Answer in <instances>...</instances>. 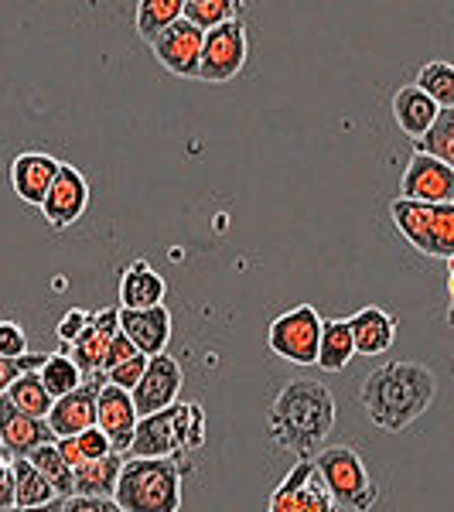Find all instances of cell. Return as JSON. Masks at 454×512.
<instances>
[{"label":"cell","instance_id":"cell-17","mask_svg":"<svg viewBox=\"0 0 454 512\" xmlns=\"http://www.w3.org/2000/svg\"><path fill=\"white\" fill-rule=\"evenodd\" d=\"M0 441H4V448L11 451L14 461V458H28L31 451L45 448V444H55L59 437L52 434L48 420L21 414L7 396H0Z\"/></svg>","mask_w":454,"mask_h":512},{"label":"cell","instance_id":"cell-45","mask_svg":"<svg viewBox=\"0 0 454 512\" xmlns=\"http://www.w3.org/2000/svg\"><path fill=\"white\" fill-rule=\"evenodd\" d=\"M444 263H448V274L454 277V256H448V260H444Z\"/></svg>","mask_w":454,"mask_h":512},{"label":"cell","instance_id":"cell-7","mask_svg":"<svg viewBox=\"0 0 454 512\" xmlns=\"http://www.w3.org/2000/svg\"><path fill=\"white\" fill-rule=\"evenodd\" d=\"M321 328L325 321L311 304H297L277 315L267 328V349L294 366H318L321 349Z\"/></svg>","mask_w":454,"mask_h":512},{"label":"cell","instance_id":"cell-39","mask_svg":"<svg viewBox=\"0 0 454 512\" xmlns=\"http://www.w3.org/2000/svg\"><path fill=\"white\" fill-rule=\"evenodd\" d=\"M89 325H93L99 335L117 338L120 335V308H99V311H93V321H89Z\"/></svg>","mask_w":454,"mask_h":512},{"label":"cell","instance_id":"cell-30","mask_svg":"<svg viewBox=\"0 0 454 512\" xmlns=\"http://www.w3.org/2000/svg\"><path fill=\"white\" fill-rule=\"evenodd\" d=\"M414 86L424 89L441 110H454V62L434 59V62L420 65Z\"/></svg>","mask_w":454,"mask_h":512},{"label":"cell","instance_id":"cell-40","mask_svg":"<svg viewBox=\"0 0 454 512\" xmlns=\"http://www.w3.org/2000/svg\"><path fill=\"white\" fill-rule=\"evenodd\" d=\"M14 509V472L11 461H0V512Z\"/></svg>","mask_w":454,"mask_h":512},{"label":"cell","instance_id":"cell-25","mask_svg":"<svg viewBox=\"0 0 454 512\" xmlns=\"http://www.w3.org/2000/svg\"><path fill=\"white\" fill-rule=\"evenodd\" d=\"M181 14H185V0H140L134 7V28L147 45H154L171 24L181 21Z\"/></svg>","mask_w":454,"mask_h":512},{"label":"cell","instance_id":"cell-8","mask_svg":"<svg viewBox=\"0 0 454 512\" xmlns=\"http://www.w3.org/2000/svg\"><path fill=\"white\" fill-rule=\"evenodd\" d=\"M246 55H250V38H246V21L236 18L229 24L205 31L202 65H198V79L202 82H229L243 72Z\"/></svg>","mask_w":454,"mask_h":512},{"label":"cell","instance_id":"cell-10","mask_svg":"<svg viewBox=\"0 0 454 512\" xmlns=\"http://www.w3.org/2000/svg\"><path fill=\"white\" fill-rule=\"evenodd\" d=\"M400 198L417 205H448L454 202V168L431 154L414 151L407 161V171L400 178Z\"/></svg>","mask_w":454,"mask_h":512},{"label":"cell","instance_id":"cell-32","mask_svg":"<svg viewBox=\"0 0 454 512\" xmlns=\"http://www.w3.org/2000/svg\"><path fill=\"white\" fill-rule=\"evenodd\" d=\"M59 451L72 468H79V465H86V461H99V458H106V454H113V444L99 427H89V431H82L79 437H62Z\"/></svg>","mask_w":454,"mask_h":512},{"label":"cell","instance_id":"cell-15","mask_svg":"<svg viewBox=\"0 0 454 512\" xmlns=\"http://www.w3.org/2000/svg\"><path fill=\"white\" fill-rule=\"evenodd\" d=\"M106 376H89L76 393L55 400L52 414H48V427L59 437H79L82 431L96 427V407H99V390H103Z\"/></svg>","mask_w":454,"mask_h":512},{"label":"cell","instance_id":"cell-5","mask_svg":"<svg viewBox=\"0 0 454 512\" xmlns=\"http://www.w3.org/2000/svg\"><path fill=\"white\" fill-rule=\"evenodd\" d=\"M311 461H315L321 482H325V489L335 499L338 509L369 512L376 506L379 489L373 478H369L366 461H362V454L356 448H349V444H332V448H321Z\"/></svg>","mask_w":454,"mask_h":512},{"label":"cell","instance_id":"cell-21","mask_svg":"<svg viewBox=\"0 0 454 512\" xmlns=\"http://www.w3.org/2000/svg\"><path fill=\"white\" fill-rule=\"evenodd\" d=\"M349 325H352V338H356L359 355H383L393 349L396 315H390L386 308H379V304L359 308L356 315L349 318Z\"/></svg>","mask_w":454,"mask_h":512},{"label":"cell","instance_id":"cell-36","mask_svg":"<svg viewBox=\"0 0 454 512\" xmlns=\"http://www.w3.org/2000/svg\"><path fill=\"white\" fill-rule=\"evenodd\" d=\"M89 321H93V311H86V308H72V311H65L62 321H59V328H55V332H59V338H62L65 349H69V345L76 342V338H79L82 332H86Z\"/></svg>","mask_w":454,"mask_h":512},{"label":"cell","instance_id":"cell-37","mask_svg":"<svg viewBox=\"0 0 454 512\" xmlns=\"http://www.w3.org/2000/svg\"><path fill=\"white\" fill-rule=\"evenodd\" d=\"M134 355H140L137 349H134V342H130L127 335H117L110 342V352H106V366H103V373H110V369H117V366H123V362H130Z\"/></svg>","mask_w":454,"mask_h":512},{"label":"cell","instance_id":"cell-16","mask_svg":"<svg viewBox=\"0 0 454 512\" xmlns=\"http://www.w3.org/2000/svg\"><path fill=\"white\" fill-rule=\"evenodd\" d=\"M62 171V161L45 151H21L11 164V188L24 205H38L52 192L55 178Z\"/></svg>","mask_w":454,"mask_h":512},{"label":"cell","instance_id":"cell-38","mask_svg":"<svg viewBox=\"0 0 454 512\" xmlns=\"http://www.w3.org/2000/svg\"><path fill=\"white\" fill-rule=\"evenodd\" d=\"M62 512H123L113 499H82V495H72V499L62 502Z\"/></svg>","mask_w":454,"mask_h":512},{"label":"cell","instance_id":"cell-14","mask_svg":"<svg viewBox=\"0 0 454 512\" xmlns=\"http://www.w3.org/2000/svg\"><path fill=\"white\" fill-rule=\"evenodd\" d=\"M137 424H140V414L134 407V396L127 390H120V386L103 383V390H99V407H96V427L110 437L113 451L130 454Z\"/></svg>","mask_w":454,"mask_h":512},{"label":"cell","instance_id":"cell-13","mask_svg":"<svg viewBox=\"0 0 454 512\" xmlns=\"http://www.w3.org/2000/svg\"><path fill=\"white\" fill-rule=\"evenodd\" d=\"M86 209H89L86 175H82L79 168H72V164H62L52 192H48V198L41 202V216H45L52 233H62V229H69L72 222H79Z\"/></svg>","mask_w":454,"mask_h":512},{"label":"cell","instance_id":"cell-43","mask_svg":"<svg viewBox=\"0 0 454 512\" xmlns=\"http://www.w3.org/2000/svg\"><path fill=\"white\" fill-rule=\"evenodd\" d=\"M444 321H448V328H451V332H454V301L448 304V315H444Z\"/></svg>","mask_w":454,"mask_h":512},{"label":"cell","instance_id":"cell-22","mask_svg":"<svg viewBox=\"0 0 454 512\" xmlns=\"http://www.w3.org/2000/svg\"><path fill=\"white\" fill-rule=\"evenodd\" d=\"M123 454H106L99 461H86V465L76 468V495L82 499H113L120 485V472H123Z\"/></svg>","mask_w":454,"mask_h":512},{"label":"cell","instance_id":"cell-1","mask_svg":"<svg viewBox=\"0 0 454 512\" xmlns=\"http://www.w3.org/2000/svg\"><path fill=\"white\" fill-rule=\"evenodd\" d=\"M335 427V396L318 379H287L270 400L267 434L277 451L315 458Z\"/></svg>","mask_w":454,"mask_h":512},{"label":"cell","instance_id":"cell-28","mask_svg":"<svg viewBox=\"0 0 454 512\" xmlns=\"http://www.w3.org/2000/svg\"><path fill=\"white\" fill-rule=\"evenodd\" d=\"M110 342L113 338H106V335H99L93 325L82 332L76 342L65 349V355H69L72 362L79 366V373L82 376H103V366H106V352H110Z\"/></svg>","mask_w":454,"mask_h":512},{"label":"cell","instance_id":"cell-4","mask_svg":"<svg viewBox=\"0 0 454 512\" xmlns=\"http://www.w3.org/2000/svg\"><path fill=\"white\" fill-rule=\"evenodd\" d=\"M205 444V410L202 403H175L161 414L140 417L130 458H178Z\"/></svg>","mask_w":454,"mask_h":512},{"label":"cell","instance_id":"cell-2","mask_svg":"<svg viewBox=\"0 0 454 512\" xmlns=\"http://www.w3.org/2000/svg\"><path fill=\"white\" fill-rule=\"evenodd\" d=\"M437 396V376L424 362L414 359H396L383 362L373 373L362 379L359 400L366 407L369 420L379 431L400 434L410 424H417L420 417L431 410Z\"/></svg>","mask_w":454,"mask_h":512},{"label":"cell","instance_id":"cell-41","mask_svg":"<svg viewBox=\"0 0 454 512\" xmlns=\"http://www.w3.org/2000/svg\"><path fill=\"white\" fill-rule=\"evenodd\" d=\"M18 376H24L21 359H0V396L11 390V383H14Z\"/></svg>","mask_w":454,"mask_h":512},{"label":"cell","instance_id":"cell-24","mask_svg":"<svg viewBox=\"0 0 454 512\" xmlns=\"http://www.w3.org/2000/svg\"><path fill=\"white\" fill-rule=\"evenodd\" d=\"M11 472H14V509H41L59 499L52 485L45 482V475L28 458H14Z\"/></svg>","mask_w":454,"mask_h":512},{"label":"cell","instance_id":"cell-29","mask_svg":"<svg viewBox=\"0 0 454 512\" xmlns=\"http://www.w3.org/2000/svg\"><path fill=\"white\" fill-rule=\"evenodd\" d=\"M38 376H41V383H45V390L52 393V400H62V396L76 393L79 386L86 383V376L79 373V366L65 352L48 355V362L41 366Z\"/></svg>","mask_w":454,"mask_h":512},{"label":"cell","instance_id":"cell-26","mask_svg":"<svg viewBox=\"0 0 454 512\" xmlns=\"http://www.w3.org/2000/svg\"><path fill=\"white\" fill-rule=\"evenodd\" d=\"M28 461L38 468L41 475H45V482L52 485L55 495H59L62 502L76 495V468H72L69 461L62 458L59 441H55V444H45V448H38V451H31V454H28Z\"/></svg>","mask_w":454,"mask_h":512},{"label":"cell","instance_id":"cell-42","mask_svg":"<svg viewBox=\"0 0 454 512\" xmlns=\"http://www.w3.org/2000/svg\"><path fill=\"white\" fill-rule=\"evenodd\" d=\"M11 512H62V499H55L52 506H41V509H11Z\"/></svg>","mask_w":454,"mask_h":512},{"label":"cell","instance_id":"cell-44","mask_svg":"<svg viewBox=\"0 0 454 512\" xmlns=\"http://www.w3.org/2000/svg\"><path fill=\"white\" fill-rule=\"evenodd\" d=\"M0 461H11V451L4 448V441H0Z\"/></svg>","mask_w":454,"mask_h":512},{"label":"cell","instance_id":"cell-3","mask_svg":"<svg viewBox=\"0 0 454 512\" xmlns=\"http://www.w3.org/2000/svg\"><path fill=\"white\" fill-rule=\"evenodd\" d=\"M192 465L178 458H127L113 502L123 512H181V478Z\"/></svg>","mask_w":454,"mask_h":512},{"label":"cell","instance_id":"cell-20","mask_svg":"<svg viewBox=\"0 0 454 512\" xmlns=\"http://www.w3.org/2000/svg\"><path fill=\"white\" fill-rule=\"evenodd\" d=\"M393 117H396V127L417 144L420 137H427V130L434 127V120L441 117V106H437L424 89L400 86L393 93Z\"/></svg>","mask_w":454,"mask_h":512},{"label":"cell","instance_id":"cell-35","mask_svg":"<svg viewBox=\"0 0 454 512\" xmlns=\"http://www.w3.org/2000/svg\"><path fill=\"white\" fill-rule=\"evenodd\" d=\"M28 355V335L14 321H0V359H24Z\"/></svg>","mask_w":454,"mask_h":512},{"label":"cell","instance_id":"cell-11","mask_svg":"<svg viewBox=\"0 0 454 512\" xmlns=\"http://www.w3.org/2000/svg\"><path fill=\"white\" fill-rule=\"evenodd\" d=\"M185 386V373H181V362L175 355H154L147 362V373L144 379L137 383V390L130 393L134 396V407L140 417H151V414H161V410L175 407L178 403V393Z\"/></svg>","mask_w":454,"mask_h":512},{"label":"cell","instance_id":"cell-33","mask_svg":"<svg viewBox=\"0 0 454 512\" xmlns=\"http://www.w3.org/2000/svg\"><path fill=\"white\" fill-rule=\"evenodd\" d=\"M414 151L431 154V158L454 168V110H441V117L434 120V127L427 130V137L417 140Z\"/></svg>","mask_w":454,"mask_h":512},{"label":"cell","instance_id":"cell-19","mask_svg":"<svg viewBox=\"0 0 454 512\" xmlns=\"http://www.w3.org/2000/svg\"><path fill=\"white\" fill-rule=\"evenodd\" d=\"M164 294H168V284H164V277L147 260H134L120 274V308L123 311L158 308V304H164Z\"/></svg>","mask_w":454,"mask_h":512},{"label":"cell","instance_id":"cell-34","mask_svg":"<svg viewBox=\"0 0 454 512\" xmlns=\"http://www.w3.org/2000/svg\"><path fill=\"white\" fill-rule=\"evenodd\" d=\"M147 355H134L130 362H123V366H117V369H110V373H103L106 376V383L110 386H120V390H127V393H134L137 390V383L144 379V373H147Z\"/></svg>","mask_w":454,"mask_h":512},{"label":"cell","instance_id":"cell-9","mask_svg":"<svg viewBox=\"0 0 454 512\" xmlns=\"http://www.w3.org/2000/svg\"><path fill=\"white\" fill-rule=\"evenodd\" d=\"M267 512H338V506L332 495H328L325 482H321L315 461L301 458L284 475V482L270 492Z\"/></svg>","mask_w":454,"mask_h":512},{"label":"cell","instance_id":"cell-12","mask_svg":"<svg viewBox=\"0 0 454 512\" xmlns=\"http://www.w3.org/2000/svg\"><path fill=\"white\" fill-rule=\"evenodd\" d=\"M202 48H205V31H198L195 24L185 18L171 24L164 35L154 41L151 52L161 62V69H168L178 79H198V65H202Z\"/></svg>","mask_w":454,"mask_h":512},{"label":"cell","instance_id":"cell-6","mask_svg":"<svg viewBox=\"0 0 454 512\" xmlns=\"http://www.w3.org/2000/svg\"><path fill=\"white\" fill-rule=\"evenodd\" d=\"M396 233L407 239L417 253L448 260L454 256V202L448 205H417L407 198L390 202Z\"/></svg>","mask_w":454,"mask_h":512},{"label":"cell","instance_id":"cell-18","mask_svg":"<svg viewBox=\"0 0 454 512\" xmlns=\"http://www.w3.org/2000/svg\"><path fill=\"white\" fill-rule=\"evenodd\" d=\"M120 332L134 342V349L147 359L164 355L171 342V311L158 304V308L147 311H123L120 308Z\"/></svg>","mask_w":454,"mask_h":512},{"label":"cell","instance_id":"cell-23","mask_svg":"<svg viewBox=\"0 0 454 512\" xmlns=\"http://www.w3.org/2000/svg\"><path fill=\"white\" fill-rule=\"evenodd\" d=\"M356 355V338H352L349 318H328L321 328V349H318V366L325 373H342Z\"/></svg>","mask_w":454,"mask_h":512},{"label":"cell","instance_id":"cell-27","mask_svg":"<svg viewBox=\"0 0 454 512\" xmlns=\"http://www.w3.org/2000/svg\"><path fill=\"white\" fill-rule=\"evenodd\" d=\"M4 396L14 403V407L21 410V414L38 417V420H48V414H52V407H55L52 393L45 390V383H41V376H38V373H24V376H18V379L11 383V390H7Z\"/></svg>","mask_w":454,"mask_h":512},{"label":"cell","instance_id":"cell-31","mask_svg":"<svg viewBox=\"0 0 454 512\" xmlns=\"http://www.w3.org/2000/svg\"><path fill=\"white\" fill-rule=\"evenodd\" d=\"M243 4L239 0H185V18L188 24H195L198 31H212L219 24H229L239 18Z\"/></svg>","mask_w":454,"mask_h":512}]
</instances>
